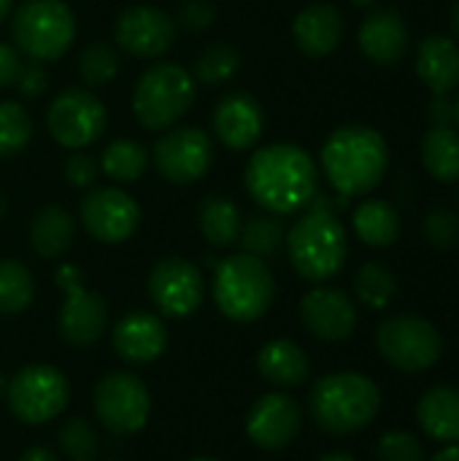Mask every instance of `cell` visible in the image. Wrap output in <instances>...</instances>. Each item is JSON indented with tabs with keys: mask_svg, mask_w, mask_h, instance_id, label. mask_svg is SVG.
Masks as SVG:
<instances>
[{
	"mask_svg": "<svg viewBox=\"0 0 459 461\" xmlns=\"http://www.w3.org/2000/svg\"><path fill=\"white\" fill-rule=\"evenodd\" d=\"M246 192L273 216H289L317 197V165L295 143H271L257 149L246 162Z\"/></svg>",
	"mask_w": 459,
	"mask_h": 461,
	"instance_id": "obj_1",
	"label": "cell"
},
{
	"mask_svg": "<svg viewBox=\"0 0 459 461\" xmlns=\"http://www.w3.org/2000/svg\"><path fill=\"white\" fill-rule=\"evenodd\" d=\"M390 167V146L384 135L368 124L338 127L322 146V170L330 186L344 197L373 192Z\"/></svg>",
	"mask_w": 459,
	"mask_h": 461,
	"instance_id": "obj_2",
	"label": "cell"
},
{
	"mask_svg": "<svg viewBox=\"0 0 459 461\" xmlns=\"http://www.w3.org/2000/svg\"><path fill=\"white\" fill-rule=\"evenodd\" d=\"M381 408L379 386L360 373H333L314 384L308 397L311 419L327 435H354L365 429Z\"/></svg>",
	"mask_w": 459,
	"mask_h": 461,
	"instance_id": "obj_3",
	"label": "cell"
},
{
	"mask_svg": "<svg viewBox=\"0 0 459 461\" xmlns=\"http://www.w3.org/2000/svg\"><path fill=\"white\" fill-rule=\"evenodd\" d=\"M287 254L292 267L306 281H327L338 276L349 257V238L333 211L308 208L287 232Z\"/></svg>",
	"mask_w": 459,
	"mask_h": 461,
	"instance_id": "obj_4",
	"label": "cell"
},
{
	"mask_svg": "<svg viewBox=\"0 0 459 461\" xmlns=\"http://www.w3.org/2000/svg\"><path fill=\"white\" fill-rule=\"evenodd\" d=\"M276 297V281L265 259L233 254L214 270V300L219 311L241 324L262 319Z\"/></svg>",
	"mask_w": 459,
	"mask_h": 461,
	"instance_id": "obj_5",
	"label": "cell"
},
{
	"mask_svg": "<svg viewBox=\"0 0 459 461\" xmlns=\"http://www.w3.org/2000/svg\"><path fill=\"white\" fill-rule=\"evenodd\" d=\"M197 86L187 68L157 62L146 68L133 92V113L143 130H170L195 103Z\"/></svg>",
	"mask_w": 459,
	"mask_h": 461,
	"instance_id": "obj_6",
	"label": "cell"
},
{
	"mask_svg": "<svg viewBox=\"0 0 459 461\" xmlns=\"http://www.w3.org/2000/svg\"><path fill=\"white\" fill-rule=\"evenodd\" d=\"M11 38L35 62L60 59L76 38V16L65 0H24L11 19Z\"/></svg>",
	"mask_w": 459,
	"mask_h": 461,
	"instance_id": "obj_7",
	"label": "cell"
},
{
	"mask_svg": "<svg viewBox=\"0 0 459 461\" xmlns=\"http://www.w3.org/2000/svg\"><path fill=\"white\" fill-rule=\"evenodd\" d=\"M376 346L381 357L400 373H425L444 354L438 330L427 319L411 313L387 319L376 332Z\"/></svg>",
	"mask_w": 459,
	"mask_h": 461,
	"instance_id": "obj_8",
	"label": "cell"
},
{
	"mask_svg": "<svg viewBox=\"0 0 459 461\" xmlns=\"http://www.w3.org/2000/svg\"><path fill=\"white\" fill-rule=\"evenodd\" d=\"M5 400H8L11 413L19 421L35 427V424H46L57 419L68 408L70 386H68V378L57 367L30 365L8 381Z\"/></svg>",
	"mask_w": 459,
	"mask_h": 461,
	"instance_id": "obj_9",
	"label": "cell"
},
{
	"mask_svg": "<svg viewBox=\"0 0 459 461\" xmlns=\"http://www.w3.org/2000/svg\"><path fill=\"white\" fill-rule=\"evenodd\" d=\"M65 300L60 308V335L70 346H92L108 327L106 300L81 284V270L76 265H62L54 276Z\"/></svg>",
	"mask_w": 459,
	"mask_h": 461,
	"instance_id": "obj_10",
	"label": "cell"
},
{
	"mask_svg": "<svg viewBox=\"0 0 459 461\" xmlns=\"http://www.w3.org/2000/svg\"><path fill=\"white\" fill-rule=\"evenodd\" d=\"M106 122L108 116L100 97H95L89 89L81 86L62 89L46 111V127L51 138L62 149H73V151L95 143L103 135Z\"/></svg>",
	"mask_w": 459,
	"mask_h": 461,
	"instance_id": "obj_11",
	"label": "cell"
},
{
	"mask_svg": "<svg viewBox=\"0 0 459 461\" xmlns=\"http://www.w3.org/2000/svg\"><path fill=\"white\" fill-rule=\"evenodd\" d=\"M95 413L114 435H133L146 427L151 397L141 378L133 373H106L95 386Z\"/></svg>",
	"mask_w": 459,
	"mask_h": 461,
	"instance_id": "obj_12",
	"label": "cell"
},
{
	"mask_svg": "<svg viewBox=\"0 0 459 461\" xmlns=\"http://www.w3.org/2000/svg\"><path fill=\"white\" fill-rule=\"evenodd\" d=\"M214 165V143L197 127L168 130L154 143V167L170 184H195Z\"/></svg>",
	"mask_w": 459,
	"mask_h": 461,
	"instance_id": "obj_13",
	"label": "cell"
},
{
	"mask_svg": "<svg viewBox=\"0 0 459 461\" xmlns=\"http://www.w3.org/2000/svg\"><path fill=\"white\" fill-rule=\"evenodd\" d=\"M203 292L200 270L181 257H165L149 273V297L170 319L192 316L203 303Z\"/></svg>",
	"mask_w": 459,
	"mask_h": 461,
	"instance_id": "obj_14",
	"label": "cell"
},
{
	"mask_svg": "<svg viewBox=\"0 0 459 461\" xmlns=\"http://www.w3.org/2000/svg\"><path fill=\"white\" fill-rule=\"evenodd\" d=\"M141 221L138 203L122 189H95L81 200V224L100 243H124Z\"/></svg>",
	"mask_w": 459,
	"mask_h": 461,
	"instance_id": "obj_15",
	"label": "cell"
},
{
	"mask_svg": "<svg viewBox=\"0 0 459 461\" xmlns=\"http://www.w3.org/2000/svg\"><path fill=\"white\" fill-rule=\"evenodd\" d=\"M176 22L170 14L154 5H130L119 14L114 27V41L133 57L151 59L173 46Z\"/></svg>",
	"mask_w": 459,
	"mask_h": 461,
	"instance_id": "obj_16",
	"label": "cell"
},
{
	"mask_svg": "<svg viewBox=\"0 0 459 461\" xmlns=\"http://www.w3.org/2000/svg\"><path fill=\"white\" fill-rule=\"evenodd\" d=\"M303 427V411L289 394L260 397L246 419V435L265 451H284Z\"/></svg>",
	"mask_w": 459,
	"mask_h": 461,
	"instance_id": "obj_17",
	"label": "cell"
},
{
	"mask_svg": "<svg viewBox=\"0 0 459 461\" xmlns=\"http://www.w3.org/2000/svg\"><path fill=\"white\" fill-rule=\"evenodd\" d=\"M300 319L311 335L327 343L349 340L357 330V305L341 289L317 286L300 303Z\"/></svg>",
	"mask_w": 459,
	"mask_h": 461,
	"instance_id": "obj_18",
	"label": "cell"
},
{
	"mask_svg": "<svg viewBox=\"0 0 459 461\" xmlns=\"http://www.w3.org/2000/svg\"><path fill=\"white\" fill-rule=\"evenodd\" d=\"M211 124H214L216 138L227 149L246 151V149L257 146V140L262 138L265 113H262L260 100L252 97L249 92H230L216 103Z\"/></svg>",
	"mask_w": 459,
	"mask_h": 461,
	"instance_id": "obj_19",
	"label": "cell"
},
{
	"mask_svg": "<svg viewBox=\"0 0 459 461\" xmlns=\"http://www.w3.org/2000/svg\"><path fill=\"white\" fill-rule=\"evenodd\" d=\"M111 338H114V351L130 365H149L160 359L168 348L165 324L146 311H135L119 319Z\"/></svg>",
	"mask_w": 459,
	"mask_h": 461,
	"instance_id": "obj_20",
	"label": "cell"
},
{
	"mask_svg": "<svg viewBox=\"0 0 459 461\" xmlns=\"http://www.w3.org/2000/svg\"><path fill=\"white\" fill-rule=\"evenodd\" d=\"M363 54L376 65H395L409 51V27L392 8H376L365 16L357 32Z\"/></svg>",
	"mask_w": 459,
	"mask_h": 461,
	"instance_id": "obj_21",
	"label": "cell"
},
{
	"mask_svg": "<svg viewBox=\"0 0 459 461\" xmlns=\"http://www.w3.org/2000/svg\"><path fill=\"white\" fill-rule=\"evenodd\" d=\"M344 16L335 5L330 3H314L306 5L295 22H292V35L295 43L300 46V51H306L308 57H325L330 51L338 49L341 38H344Z\"/></svg>",
	"mask_w": 459,
	"mask_h": 461,
	"instance_id": "obj_22",
	"label": "cell"
},
{
	"mask_svg": "<svg viewBox=\"0 0 459 461\" xmlns=\"http://www.w3.org/2000/svg\"><path fill=\"white\" fill-rule=\"evenodd\" d=\"M417 76L433 95H449L459 86V46L446 35H430L417 46Z\"/></svg>",
	"mask_w": 459,
	"mask_h": 461,
	"instance_id": "obj_23",
	"label": "cell"
},
{
	"mask_svg": "<svg viewBox=\"0 0 459 461\" xmlns=\"http://www.w3.org/2000/svg\"><path fill=\"white\" fill-rule=\"evenodd\" d=\"M417 424L430 440L459 443V389L433 386L417 402Z\"/></svg>",
	"mask_w": 459,
	"mask_h": 461,
	"instance_id": "obj_24",
	"label": "cell"
},
{
	"mask_svg": "<svg viewBox=\"0 0 459 461\" xmlns=\"http://www.w3.org/2000/svg\"><path fill=\"white\" fill-rule=\"evenodd\" d=\"M257 370L262 373V378L273 386L281 389H292L306 384L311 367L306 359V351L300 346H295L292 340H271L260 348L257 357Z\"/></svg>",
	"mask_w": 459,
	"mask_h": 461,
	"instance_id": "obj_25",
	"label": "cell"
},
{
	"mask_svg": "<svg viewBox=\"0 0 459 461\" xmlns=\"http://www.w3.org/2000/svg\"><path fill=\"white\" fill-rule=\"evenodd\" d=\"M76 238V221L62 205H43L30 224V243L38 257L57 259L62 257Z\"/></svg>",
	"mask_w": 459,
	"mask_h": 461,
	"instance_id": "obj_26",
	"label": "cell"
},
{
	"mask_svg": "<svg viewBox=\"0 0 459 461\" xmlns=\"http://www.w3.org/2000/svg\"><path fill=\"white\" fill-rule=\"evenodd\" d=\"M352 227L365 246L387 249L400 238V213L392 203L371 197L363 200L352 213Z\"/></svg>",
	"mask_w": 459,
	"mask_h": 461,
	"instance_id": "obj_27",
	"label": "cell"
},
{
	"mask_svg": "<svg viewBox=\"0 0 459 461\" xmlns=\"http://www.w3.org/2000/svg\"><path fill=\"white\" fill-rule=\"evenodd\" d=\"M197 221H200L203 238L216 249H227L238 243L241 227H243L241 208L225 194H206L197 211Z\"/></svg>",
	"mask_w": 459,
	"mask_h": 461,
	"instance_id": "obj_28",
	"label": "cell"
},
{
	"mask_svg": "<svg viewBox=\"0 0 459 461\" xmlns=\"http://www.w3.org/2000/svg\"><path fill=\"white\" fill-rule=\"evenodd\" d=\"M422 165L441 184L459 181V132L452 127H433L422 138Z\"/></svg>",
	"mask_w": 459,
	"mask_h": 461,
	"instance_id": "obj_29",
	"label": "cell"
},
{
	"mask_svg": "<svg viewBox=\"0 0 459 461\" xmlns=\"http://www.w3.org/2000/svg\"><path fill=\"white\" fill-rule=\"evenodd\" d=\"M100 167H103V173L108 178L122 181V184H133V181H138L146 173V167H149V151L138 140L119 138V140H114V143H108L103 149Z\"/></svg>",
	"mask_w": 459,
	"mask_h": 461,
	"instance_id": "obj_30",
	"label": "cell"
},
{
	"mask_svg": "<svg viewBox=\"0 0 459 461\" xmlns=\"http://www.w3.org/2000/svg\"><path fill=\"white\" fill-rule=\"evenodd\" d=\"M354 294L371 311H384L398 294V278L381 262H365L354 276Z\"/></svg>",
	"mask_w": 459,
	"mask_h": 461,
	"instance_id": "obj_31",
	"label": "cell"
},
{
	"mask_svg": "<svg viewBox=\"0 0 459 461\" xmlns=\"http://www.w3.org/2000/svg\"><path fill=\"white\" fill-rule=\"evenodd\" d=\"M32 297H35L32 273L16 259H3L0 262V316L22 313L32 303Z\"/></svg>",
	"mask_w": 459,
	"mask_h": 461,
	"instance_id": "obj_32",
	"label": "cell"
},
{
	"mask_svg": "<svg viewBox=\"0 0 459 461\" xmlns=\"http://www.w3.org/2000/svg\"><path fill=\"white\" fill-rule=\"evenodd\" d=\"M238 243H241L243 254H252V257H260V259H271V257L279 254V249L284 243V224L273 213L252 216V219L243 221Z\"/></svg>",
	"mask_w": 459,
	"mask_h": 461,
	"instance_id": "obj_33",
	"label": "cell"
},
{
	"mask_svg": "<svg viewBox=\"0 0 459 461\" xmlns=\"http://www.w3.org/2000/svg\"><path fill=\"white\" fill-rule=\"evenodd\" d=\"M238 68H241V51L235 46L211 43L197 54L192 78L206 86H216V84H227L238 73Z\"/></svg>",
	"mask_w": 459,
	"mask_h": 461,
	"instance_id": "obj_34",
	"label": "cell"
},
{
	"mask_svg": "<svg viewBox=\"0 0 459 461\" xmlns=\"http://www.w3.org/2000/svg\"><path fill=\"white\" fill-rule=\"evenodd\" d=\"M32 138V119L16 100L0 103V159L19 154Z\"/></svg>",
	"mask_w": 459,
	"mask_h": 461,
	"instance_id": "obj_35",
	"label": "cell"
},
{
	"mask_svg": "<svg viewBox=\"0 0 459 461\" xmlns=\"http://www.w3.org/2000/svg\"><path fill=\"white\" fill-rule=\"evenodd\" d=\"M119 73V57L106 41L89 43L78 57V76L87 86H103Z\"/></svg>",
	"mask_w": 459,
	"mask_h": 461,
	"instance_id": "obj_36",
	"label": "cell"
},
{
	"mask_svg": "<svg viewBox=\"0 0 459 461\" xmlns=\"http://www.w3.org/2000/svg\"><path fill=\"white\" fill-rule=\"evenodd\" d=\"M60 448L70 461H95L97 459V435L89 427L87 419H68L60 427Z\"/></svg>",
	"mask_w": 459,
	"mask_h": 461,
	"instance_id": "obj_37",
	"label": "cell"
},
{
	"mask_svg": "<svg viewBox=\"0 0 459 461\" xmlns=\"http://www.w3.org/2000/svg\"><path fill=\"white\" fill-rule=\"evenodd\" d=\"M422 232L433 249L449 251L459 243V216L449 208H433L422 221Z\"/></svg>",
	"mask_w": 459,
	"mask_h": 461,
	"instance_id": "obj_38",
	"label": "cell"
},
{
	"mask_svg": "<svg viewBox=\"0 0 459 461\" xmlns=\"http://www.w3.org/2000/svg\"><path fill=\"white\" fill-rule=\"evenodd\" d=\"M379 461H425V446L411 432H387L376 448Z\"/></svg>",
	"mask_w": 459,
	"mask_h": 461,
	"instance_id": "obj_39",
	"label": "cell"
},
{
	"mask_svg": "<svg viewBox=\"0 0 459 461\" xmlns=\"http://www.w3.org/2000/svg\"><path fill=\"white\" fill-rule=\"evenodd\" d=\"M216 19V8L211 0H184V5L179 8V24L187 32H203L214 24Z\"/></svg>",
	"mask_w": 459,
	"mask_h": 461,
	"instance_id": "obj_40",
	"label": "cell"
},
{
	"mask_svg": "<svg viewBox=\"0 0 459 461\" xmlns=\"http://www.w3.org/2000/svg\"><path fill=\"white\" fill-rule=\"evenodd\" d=\"M65 178H68V184L76 186V189L92 186L95 178H97V165H95V159H92L87 151H81V149L73 151V154L65 159Z\"/></svg>",
	"mask_w": 459,
	"mask_h": 461,
	"instance_id": "obj_41",
	"label": "cell"
},
{
	"mask_svg": "<svg viewBox=\"0 0 459 461\" xmlns=\"http://www.w3.org/2000/svg\"><path fill=\"white\" fill-rule=\"evenodd\" d=\"M16 89H19V95L22 97H41L43 92H46V86H49V73L41 68V62H22V68H19V76H16V84H14Z\"/></svg>",
	"mask_w": 459,
	"mask_h": 461,
	"instance_id": "obj_42",
	"label": "cell"
},
{
	"mask_svg": "<svg viewBox=\"0 0 459 461\" xmlns=\"http://www.w3.org/2000/svg\"><path fill=\"white\" fill-rule=\"evenodd\" d=\"M19 68H22L19 51H16L14 46H8V43H0V89L16 84Z\"/></svg>",
	"mask_w": 459,
	"mask_h": 461,
	"instance_id": "obj_43",
	"label": "cell"
},
{
	"mask_svg": "<svg viewBox=\"0 0 459 461\" xmlns=\"http://www.w3.org/2000/svg\"><path fill=\"white\" fill-rule=\"evenodd\" d=\"M427 113L433 119V127H452V122H454V103L449 100V95H436Z\"/></svg>",
	"mask_w": 459,
	"mask_h": 461,
	"instance_id": "obj_44",
	"label": "cell"
},
{
	"mask_svg": "<svg viewBox=\"0 0 459 461\" xmlns=\"http://www.w3.org/2000/svg\"><path fill=\"white\" fill-rule=\"evenodd\" d=\"M19 461H60L49 448H43V446H35V448H27L22 456H19Z\"/></svg>",
	"mask_w": 459,
	"mask_h": 461,
	"instance_id": "obj_45",
	"label": "cell"
},
{
	"mask_svg": "<svg viewBox=\"0 0 459 461\" xmlns=\"http://www.w3.org/2000/svg\"><path fill=\"white\" fill-rule=\"evenodd\" d=\"M433 461H459V443H452V446H446L444 451H438Z\"/></svg>",
	"mask_w": 459,
	"mask_h": 461,
	"instance_id": "obj_46",
	"label": "cell"
},
{
	"mask_svg": "<svg viewBox=\"0 0 459 461\" xmlns=\"http://www.w3.org/2000/svg\"><path fill=\"white\" fill-rule=\"evenodd\" d=\"M319 461H357L352 454H346V451H335V454H327V456H322Z\"/></svg>",
	"mask_w": 459,
	"mask_h": 461,
	"instance_id": "obj_47",
	"label": "cell"
},
{
	"mask_svg": "<svg viewBox=\"0 0 459 461\" xmlns=\"http://www.w3.org/2000/svg\"><path fill=\"white\" fill-rule=\"evenodd\" d=\"M11 5H14V0H0V22L11 14Z\"/></svg>",
	"mask_w": 459,
	"mask_h": 461,
	"instance_id": "obj_48",
	"label": "cell"
},
{
	"mask_svg": "<svg viewBox=\"0 0 459 461\" xmlns=\"http://www.w3.org/2000/svg\"><path fill=\"white\" fill-rule=\"evenodd\" d=\"M452 27H454V32H457L459 38V0L454 3V8H452Z\"/></svg>",
	"mask_w": 459,
	"mask_h": 461,
	"instance_id": "obj_49",
	"label": "cell"
},
{
	"mask_svg": "<svg viewBox=\"0 0 459 461\" xmlns=\"http://www.w3.org/2000/svg\"><path fill=\"white\" fill-rule=\"evenodd\" d=\"M5 386H8V378L0 373V400H3V394H5Z\"/></svg>",
	"mask_w": 459,
	"mask_h": 461,
	"instance_id": "obj_50",
	"label": "cell"
},
{
	"mask_svg": "<svg viewBox=\"0 0 459 461\" xmlns=\"http://www.w3.org/2000/svg\"><path fill=\"white\" fill-rule=\"evenodd\" d=\"M454 124L459 127V95H457V100H454Z\"/></svg>",
	"mask_w": 459,
	"mask_h": 461,
	"instance_id": "obj_51",
	"label": "cell"
},
{
	"mask_svg": "<svg viewBox=\"0 0 459 461\" xmlns=\"http://www.w3.org/2000/svg\"><path fill=\"white\" fill-rule=\"evenodd\" d=\"M3 213H5V200H3V194H0V219H3Z\"/></svg>",
	"mask_w": 459,
	"mask_h": 461,
	"instance_id": "obj_52",
	"label": "cell"
},
{
	"mask_svg": "<svg viewBox=\"0 0 459 461\" xmlns=\"http://www.w3.org/2000/svg\"><path fill=\"white\" fill-rule=\"evenodd\" d=\"M352 3H354V5H371L373 0H352Z\"/></svg>",
	"mask_w": 459,
	"mask_h": 461,
	"instance_id": "obj_53",
	"label": "cell"
},
{
	"mask_svg": "<svg viewBox=\"0 0 459 461\" xmlns=\"http://www.w3.org/2000/svg\"><path fill=\"white\" fill-rule=\"evenodd\" d=\"M192 461H216V459H208V456H197V459H192Z\"/></svg>",
	"mask_w": 459,
	"mask_h": 461,
	"instance_id": "obj_54",
	"label": "cell"
}]
</instances>
